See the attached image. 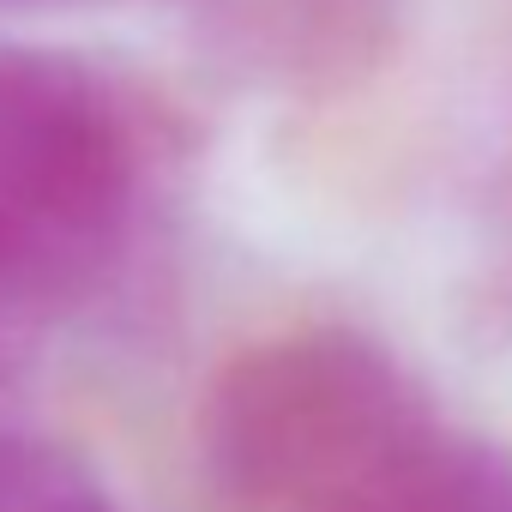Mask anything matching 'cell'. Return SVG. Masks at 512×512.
Returning a JSON list of instances; mask_svg holds the SVG:
<instances>
[{
	"label": "cell",
	"instance_id": "1",
	"mask_svg": "<svg viewBox=\"0 0 512 512\" xmlns=\"http://www.w3.org/2000/svg\"><path fill=\"white\" fill-rule=\"evenodd\" d=\"M434 434L410 374L338 326L235 356L205 410L211 476L247 512H368Z\"/></svg>",
	"mask_w": 512,
	"mask_h": 512
},
{
	"label": "cell",
	"instance_id": "4",
	"mask_svg": "<svg viewBox=\"0 0 512 512\" xmlns=\"http://www.w3.org/2000/svg\"><path fill=\"white\" fill-rule=\"evenodd\" d=\"M0 512H115L97 470L37 434H0Z\"/></svg>",
	"mask_w": 512,
	"mask_h": 512
},
{
	"label": "cell",
	"instance_id": "3",
	"mask_svg": "<svg viewBox=\"0 0 512 512\" xmlns=\"http://www.w3.org/2000/svg\"><path fill=\"white\" fill-rule=\"evenodd\" d=\"M199 37L211 67L247 91L332 103L386 73L404 0H211Z\"/></svg>",
	"mask_w": 512,
	"mask_h": 512
},
{
	"label": "cell",
	"instance_id": "2",
	"mask_svg": "<svg viewBox=\"0 0 512 512\" xmlns=\"http://www.w3.org/2000/svg\"><path fill=\"white\" fill-rule=\"evenodd\" d=\"M145 121L91 61L0 43V314L79 302L127 247Z\"/></svg>",
	"mask_w": 512,
	"mask_h": 512
},
{
	"label": "cell",
	"instance_id": "6",
	"mask_svg": "<svg viewBox=\"0 0 512 512\" xmlns=\"http://www.w3.org/2000/svg\"><path fill=\"white\" fill-rule=\"evenodd\" d=\"M404 512H428V506H404Z\"/></svg>",
	"mask_w": 512,
	"mask_h": 512
},
{
	"label": "cell",
	"instance_id": "5",
	"mask_svg": "<svg viewBox=\"0 0 512 512\" xmlns=\"http://www.w3.org/2000/svg\"><path fill=\"white\" fill-rule=\"evenodd\" d=\"M0 7H55V0H0Z\"/></svg>",
	"mask_w": 512,
	"mask_h": 512
}]
</instances>
